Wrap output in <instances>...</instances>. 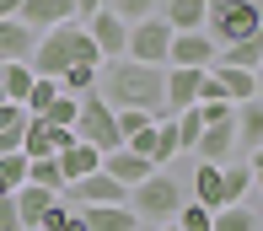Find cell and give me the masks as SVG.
<instances>
[{
  "instance_id": "1",
  "label": "cell",
  "mask_w": 263,
  "mask_h": 231,
  "mask_svg": "<svg viewBox=\"0 0 263 231\" xmlns=\"http://www.w3.org/2000/svg\"><path fill=\"white\" fill-rule=\"evenodd\" d=\"M113 113H151V118H166V70L156 65H135V59H107L97 70V86Z\"/></svg>"
},
{
  "instance_id": "2",
  "label": "cell",
  "mask_w": 263,
  "mask_h": 231,
  "mask_svg": "<svg viewBox=\"0 0 263 231\" xmlns=\"http://www.w3.org/2000/svg\"><path fill=\"white\" fill-rule=\"evenodd\" d=\"M27 65H32V76L59 81L70 65H102V54L91 48V38H86V27H81V22H59V27L38 32V48H32Z\"/></svg>"
},
{
  "instance_id": "3",
  "label": "cell",
  "mask_w": 263,
  "mask_h": 231,
  "mask_svg": "<svg viewBox=\"0 0 263 231\" xmlns=\"http://www.w3.org/2000/svg\"><path fill=\"white\" fill-rule=\"evenodd\" d=\"M204 32L215 38V48L247 43V38H258V32H263V6H258V0H220V6H210Z\"/></svg>"
},
{
  "instance_id": "4",
  "label": "cell",
  "mask_w": 263,
  "mask_h": 231,
  "mask_svg": "<svg viewBox=\"0 0 263 231\" xmlns=\"http://www.w3.org/2000/svg\"><path fill=\"white\" fill-rule=\"evenodd\" d=\"M129 210H135V221L172 226V221H177V210H183V188H177V177L151 172L140 188H129Z\"/></svg>"
},
{
  "instance_id": "5",
  "label": "cell",
  "mask_w": 263,
  "mask_h": 231,
  "mask_svg": "<svg viewBox=\"0 0 263 231\" xmlns=\"http://www.w3.org/2000/svg\"><path fill=\"white\" fill-rule=\"evenodd\" d=\"M76 140H86L91 145V151H118V145H124V140H118V113H113V108H107L102 102V97L97 92H86V97H81V118H76Z\"/></svg>"
},
{
  "instance_id": "6",
  "label": "cell",
  "mask_w": 263,
  "mask_h": 231,
  "mask_svg": "<svg viewBox=\"0 0 263 231\" xmlns=\"http://www.w3.org/2000/svg\"><path fill=\"white\" fill-rule=\"evenodd\" d=\"M166 54H172V27H166L161 16H145V22H135V27H129V48H124V59L166 70Z\"/></svg>"
},
{
  "instance_id": "7",
  "label": "cell",
  "mask_w": 263,
  "mask_h": 231,
  "mask_svg": "<svg viewBox=\"0 0 263 231\" xmlns=\"http://www.w3.org/2000/svg\"><path fill=\"white\" fill-rule=\"evenodd\" d=\"M220 59L210 32H172V54H166V70H210Z\"/></svg>"
},
{
  "instance_id": "8",
  "label": "cell",
  "mask_w": 263,
  "mask_h": 231,
  "mask_svg": "<svg viewBox=\"0 0 263 231\" xmlns=\"http://www.w3.org/2000/svg\"><path fill=\"white\" fill-rule=\"evenodd\" d=\"M81 27H86L91 48L102 54V65H107V59H124V48H129V22H118L113 11H97V16L81 22Z\"/></svg>"
},
{
  "instance_id": "9",
  "label": "cell",
  "mask_w": 263,
  "mask_h": 231,
  "mask_svg": "<svg viewBox=\"0 0 263 231\" xmlns=\"http://www.w3.org/2000/svg\"><path fill=\"white\" fill-rule=\"evenodd\" d=\"M65 204H129V188H118L107 172H91V177H81V183H65V193H59Z\"/></svg>"
},
{
  "instance_id": "10",
  "label": "cell",
  "mask_w": 263,
  "mask_h": 231,
  "mask_svg": "<svg viewBox=\"0 0 263 231\" xmlns=\"http://www.w3.org/2000/svg\"><path fill=\"white\" fill-rule=\"evenodd\" d=\"M102 172L113 177L118 188H140V183H145L151 172H156V167H151L145 156H135L129 145H118V151H107V156H102Z\"/></svg>"
},
{
  "instance_id": "11",
  "label": "cell",
  "mask_w": 263,
  "mask_h": 231,
  "mask_svg": "<svg viewBox=\"0 0 263 231\" xmlns=\"http://www.w3.org/2000/svg\"><path fill=\"white\" fill-rule=\"evenodd\" d=\"M32 48H38V32H32L22 16H6V22H0V65H27Z\"/></svg>"
},
{
  "instance_id": "12",
  "label": "cell",
  "mask_w": 263,
  "mask_h": 231,
  "mask_svg": "<svg viewBox=\"0 0 263 231\" xmlns=\"http://www.w3.org/2000/svg\"><path fill=\"white\" fill-rule=\"evenodd\" d=\"M16 16L27 22L32 32H49V27H59V22H76V0H22Z\"/></svg>"
},
{
  "instance_id": "13",
  "label": "cell",
  "mask_w": 263,
  "mask_h": 231,
  "mask_svg": "<svg viewBox=\"0 0 263 231\" xmlns=\"http://www.w3.org/2000/svg\"><path fill=\"white\" fill-rule=\"evenodd\" d=\"M54 199H59V193H49V188H32V183H22L16 193H11V204H16V221H22V231H38V226H43V215L54 210Z\"/></svg>"
},
{
  "instance_id": "14",
  "label": "cell",
  "mask_w": 263,
  "mask_h": 231,
  "mask_svg": "<svg viewBox=\"0 0 263 231\" xmlns=\"http://www.w3.org/2000/svg\"><path fill=\"white\" fill-rule=\"evenodd\" d=\"M199 76L204 70H166V118L188 113L199 102Z\"/></svg>"
},
{
  "instance_id": "15",
  "label": "cell",
  "mask_w": 263,
  "mask_h": 231,
  "mask_svg": "<svg viewBox=\"0 0 263 231\" xmlns=\"http://www.w3.org/2000/svg\"><path fill=\"white\" fill-rule=\"evenodd\" d=\"M231 151H236V124H215V129H204L199 145H194V156H199V162H210V167H226V162H231Z\"/></svg>"
},
{
  "instance_id": "16",
  "label": "cell",
  "mask_w": 263,
  "mask_h": 231,
  "mask_svg": "<svg viewBox=\"0 0 263 231\" xmlns=\"http://www.w3.org/2000/svg\"><path fill=\"white\" fill-rule=\"evenodd\" d=\"M81 221H86V231H140L129 204H86Z\"/></svg>"
},
{
  "instance_id": "17",
  "label": "cell",
  "mask_w": 263,
  "mask_h": 231,
  "mask_svg": "<svg viewBox=\"0 0 263 231\" xmlns=\"http://www.w3.org/2000/svg\"><path fill=\"white\" fill-rule=\"evenodd\" d=\"M204 16H210L204 0H161V22L172 32H204Z\"/></svg>"
},
{
  "instance_id": "18",
  "label": "cell",
  "mask_w": 263,
  "mask_h": 231,
  "mask_svg": "<svg viewBox=\"0 0 263 231\" xmlns=\"http://www.w3.org/2000/svg\"><path fill=\"white\" fill-rule=\"evenodd\" d=\"M54 162H59V172H65V183H81V177L102 172V151H91L86 140H76V145H70V151H59Z\"/></svg>"
},
{
  "instance_id": "19",
  "label": "cell",
  "mask_w": 263,
  "mask_h": 231,
  "mask_svg": "<svg viewBox=\"0 0 263 231\" xmlns=\"http://www.w3.org/2000/svg\"><path fill=\"white\" fill-rule=\"evenodd\" d=\"M215 81H220L226 102H253L258 97V70H231V65H210Z\"/></svg>"
},
{
  "instance_id": "20",
  "label": "cell",
  "mask_w": 263,
  "mask_h": 231,
  "mask_svg": "<svg viewBox=\"0 0 263 231\" xmlns=\"http://www.w3.org/2000/svg\"><path fill=\"white\" fill-rule=\"evenodd\" d=\"M236 145H242L247 156L263 145V102L253 97V102H236Z\"/></svg>"
},
{
  "instance_id": "21",
  "label": "cell",
  "mask_w": 263,
  "mask_h": 231,
  "mask_svg": "<svg viewBox=\"0 0 263 231\" xmlns=\"http://www.w3.org/2000/svg\"><path fill=\"white\" fill-rule=\"evenodd\" d=\"M22 156H27V162H49V156H54V124H49V118H32V113H27Z\"/></svg>"
},
{
  "instance_id": "22",
  "label": "cell",
  "mask_w": 263,
  "mask_h": 231,
  "mask_svg": "<svg viewBox=\"0 0 263 231\" xmlns=\"http://www.w3.org/2000/svg\"><path fill=\"white\" fill-rule=\"evenodd\" d=\"M247 193H253V167L247 162H226L220 167V199L226 204H247Z\"/></svg>"
},
{
  "instance_id": "23",
  "label": "cell",
  "mask_w": 263,
  "mask_h": 231,
  "mask_svg": "<svg viewBox=\"0 0 263 231\" xmlns=\"http://www.w3.org/2000/svg\"><path fill=\"white\" fill-rule=\"evenodd\" d=\"M215 231H263V215L253 204H226L215 210Z\"/></svg>"
},
{
  "instance_id": "24",
  "label": "cell",
  "mask_w": 263,
  "mask_h": 231,
  "mask_svg": "<svg viewBox=\"0 0 263 231\" xmlns=\"http://www.w3.org/2000/svg\"><path fill=\"white\" fill-rule=\"evenodd\" d=\"M32 65H0V92H6V102H27L32 92Z\"/></svg>"
},
{
  "instance_id": "25",
  "label": "cell",
  "mask_w": 263,
  "mask_h": 231,
  "mask_svg": "<svg viewBox=\"0 0 263 231\" xmlns=\"http://www.w3.org/2000/svg\"><path fill=\"white\" fill-rule=\"evenodd\" d=\"M194 193H199V204H204V210H226V199H220V167L199 162V172H194Z\"/></svg>"
},
{
  "instance_id": "26",
  "label": "cell",
  "mask_w": 263,
  "mask_h": 231,
  "mask_svg": "<svg viewBox=\"0 0 263 231\" xmlns=\"http://www.w3.org/2000/svg\"><path fill=\"white\" fill-rule=\"evenodd\" d=\"M97 70L102 65H70L65 76H59V92H65V97H86L91 86H97Z\"/></svg>"
},
{
  "instance_id": "27",
  "label": "cell",
  "mask_w": 263,
  "mask_h": 231,
  "mask_svg": "<svg viewBox=\"0 0 263 231\" xmlns=\"http://www.w3.org/2000/svg\"><path fill=\"white\" fill-rule=\"evenodd\" d=\"M27 183L32 188H49V193H65V172H59V162H27Z\"/></svg>"
},
{
  "instance_id": "28",
  "label": "cell",
  "mask_w": 263,
  "mask_h": 231,
  "mask_svg": "<svg viewBox=\"0 0 263 231\" xmlns=\"http://www.w3.org/2000/svg\"><path fill=\"white\" fill-rule=\"evenodd\" d=\"M38 231H86V221H81V210H76V204L54 199V210L43 215V226H38Z\"/></svg>"
},
{
  "instance_id": "29",
  "label": "cell",
  "mask_w": 263,
  "mask_h": 231,
  "mask_svg": "<svg viewBox=\"0 0 263 231\" xmlns=\"http://www.w3.org/2000/svg\"><path fill=\"white\" fill-rule=\"evenodd\" d=\"M54 97H59V81L38 76V81H32V92H27V102H22V108H27L32 118H43V113H49V108H54Z\"/></svg>"
},
{
  "instance_id": "30",
  "label": "cell",
  "mask_w": 263,
  "mask_h": 231,
  "mask_svg": "<svg viewBox=\"0 0 263 231\" xmlns=\"http://www.w3.org/2000/svg\"><path fill=\"white\" fill-rule=\"evenodd\" d=\"M172 156H183V151H177V124H172V118H156V156H151L156 172L172 162Z\"/></svg>"
},
{
  "instance_id": "31",
  "label": "cell",
  "mask_w": 263,
  "mask_h": 231,
  "mask_svg": "<svg viewBox=\"0 0 263 231\" xmlns=\"http://www.w3.org/2000/svg\"><path fill=\"white\" fill-rule=\"evenodd\" d=\"M156 6H161V0H107V11H113L118 22H129V27L145 22V16H156Z\"/></svg>"
},
{
  "instance_id": "32",
  "label": "cell",
  "mask_w": 263,
  "mask_h": 231,
  "mask_svg": "<svg viewBox=\"0 0 263 231\" xmlns=\"http://www.w3.org/2000/svg\"><path fill=\"white\" fill-rule=\"evenodd\" d=\"M172 124H177V151H194V145H199V135H204V118H199V108L177 113Z\"/></svg>"
},
{
  "instance_id": "33",
  "label": "cell",
  "mask_w": 263,
  "mask_h": 231,
  "mask_svg": "<svg viewBox=\"0 0 263 231\" xmlns=\"http://www.w3.org/2000/svg\"><path fill=\"white\" fill-rule=\"evenodd\" d=\"M43 118H49L54 129H76V118H81V97H65V92H59V97H54V108H49Z\"/></svg>"
},
{
  "instance_id": "34",
  "label": "cell",
  "mask_w": 263,
  "mask_h": 231,
  "mask_svg": "<svg viewBox=\"0 0 263 231\" xmlns=\"http://www.w3.org/2000/svg\"><path fill=\"white\" fill-rule=\"evenodd\" d=\"M177 231H215V210H204V204H183V210H177Z\"/></svg>"
},
{
  "instance_id": "35",
  "label": "cell",
  "mask_w": 263,
  "mask_h": 231,
  "mask_svg": "<svg viewBox=\"0 0 263 231\" xmlns=\"http://www.w3.org/2000/svg\"><path fill=\"white\" fill-rule=\"evenodd\" d=\"M0 183H6L11 193L27 183V156H22V151H16V156H0Z\"/></svg>"
},
{
  "instance_id": "36",
  "label": "cell",
  "mask_w": 263,
  "mask_h": 231,
  "mask_svg": "<svg viewBox=\"0 0 263 231\" xmlns=\"http://www.w3.org/2000/svg\"><path fill=\"white\" fill-rule=\"evenodd\" d=\"M199 108V118H204V129L215 124H236V102H194Z\"/></svg>"
},
{
  "instance_id": "37",
  "label": "cell",
  "mask_w": 263,
  "mask_h": 231,
  "mask_svg": "<svg viewBox=\"0 0 263 231\" xmlns=\"http://www.w3.org/2000/svg\"><path fill=\"white\" fill-rule=\"evenodd\" d=\"M145 124H156V118L151 113H118V140H135Z\"/></svg>"
},
{
  "instance_id": "38",
  "label": "cell",
  "mask_w": 263,
  "mask_h": 231,
  "mask_svg": "<svg viewBox=\"0 0 263 231\" xmlns=\"http://www.w3.org/2000/svg\"><path fill=\"white\" fill-rule=\"evenodd\" d=\"M199 102H226V92H220V81H215V70H204V76H199Z\"/></svg>"
},
{
  "instance_id": "39",
  "label": "cell",
  "mask_w": 263,
  "mask_h": 231,
  "mask_svg": "<svg viewBox=\"0 0 263 231\" xmlns=\"http://www.w3.org/2000/svg\"><path fill=\"white\" fill-rule=\"evenodd\" d=\"M97 11H107V0H76V22H91Z\"/></svg>"
},
{
  "instance_id": "40",
  "label": "cell",
  "mask_w": 263,
  "mask_h": 231,
  "mask_svg": "<svg viewBox=\"0 0 263 231\" xmlns=\"http://www.w3.org/2000/svg\"><path fill=\"white\" fill-rule=\"evenodd\" d=\"M11 226H22V221H16V204L0 199V231H11Z\"/></svg>"
},
{
  "instance_id": "41",
  "label": "cell",
  "mask_w": 263,
  "mask_h": 231,
  "mask_svg": "<svg viewBox=\"0 0 263 231\" xmlns=\"http://www.w3.org/2000/svg\"><path fill=\"white\" fill-rule=\"evenodd\" d=\"M16 11H22V0H0V22H6V16H16Z\"/></svg>"
},
{
  "instance_id": "42",
  "label": "cell",
  "mask_w": 263,
  "mask_h": 231,
  "mask_svg": "<svg viewBox=\"0 0 263 231\" xmlns=\"http://www.w3.org/2000/svg\"><path fill=\"white\" fill-rule=\"evenodd\" d=\"M247 167H253V177L263 172V145H258V151H253V156H247Z\"/></svg>"
},
{
  "instance_id": "43",
  "label": "cell",
  "mask_w": 263,
  "mask_h": 231,
  "mask_svg": "<svg viewBox=\"0 0 263 231\" xmlns=\"http://www.w3.org/2000/svg\"><path fill=\"white\" fill-rule=\"evenodd\" d=\"M253 188H258V199H263V172H258V177H253Z\"/></svg>"
},
{
  "instance_id": "44",
  "label": "cell",
  "mask_w": 263,
  "mask_h": 231,
  "mask_svg": "<svg viewBox=\"0 0 263 231\" xmlns=\"http://www.w3.org/2000/svg\"><path fill=\"white\" fill-rule=\"evenodd\" d=\"M258 102H263V70H258Z\"/></svg>"
},
{
  "instance_id": "45",
  "label": "cell",
  "mask_w": 263,
  "mask_h": 231,
  "mask_svg": "<svg viewBox=\"0 0 263 231\" xmlns=\"http://www.w3.org/2000/svg\"><path fill=\"white\" fill-rule=\"evenodd\" d=\"M0 199H11V188H6V183H0Z\"/></svg>"
},
{
  "instance_id": "46",
  "label": "cell",
  "mask_w": 263,
  "mask_h": 231,
  "mask_svg": "<svg viewBox=\"0 0 263 231\" xmlns=\"http://www.w3.org/2000/svg\"><path fill=\"white\" fill-rule=\"evenodd\" d=\"M156 231H177V221H172V226H156Z\"/></svg>"
},
{
  "instance_id": "47",
  "label": "cell",
  "mask_w": 263,
  "mask_h": 231,
  "mask_svg": "<svg viewBox=\"0 0 263 231\" xmlns=\"http://www.w3.org/2000/svg\"><path fill=\"white\" fill-rule=\"evenodd\" d=\"M258 43H263V38H258ZM258 70H263V54H258Z\"/></svg>"
},
{
  "instance_id": "48",
  "label": "cell",
  "mask_w": 263,
  "mask_h": 231,
  "mask_svg": "<svg viewBox=\"0 0 263 231\" xmlns=\"http://www.w3.org/2000/svg\"><path fill=\"white\" fill-rule=\"evenodd\" d=\"M204 6H220V0H204Z\"/></svg>"
},
{
  "instance_id": "49",
  "label": "cell",
  "mask_w": 263,
  "mask_h": 231,
  "mask_svg": "<svg viewBox=\"0 0 263 231\" xmlns=\"http://www.w3.org/2000/svg\"><path fill=\"white\" fill-rule=\"evenodd\" d=\"M0 102H6V92H0Z\"/></svg>"
},
{
  "instance_id": "50",
  "label": "cell",
  "mask_w": 263,
  "mask_h": 231,
  "mask_svg": "<svg viewBox=\"0 0 263 231\" xmlns=\"http://www.w3.org/2000/svg\"><path fill=\"white\" fill-rule=\"evenodd\" d=\"M11 231H22V226H11Z\"/></svg>"
}]
</instances>
